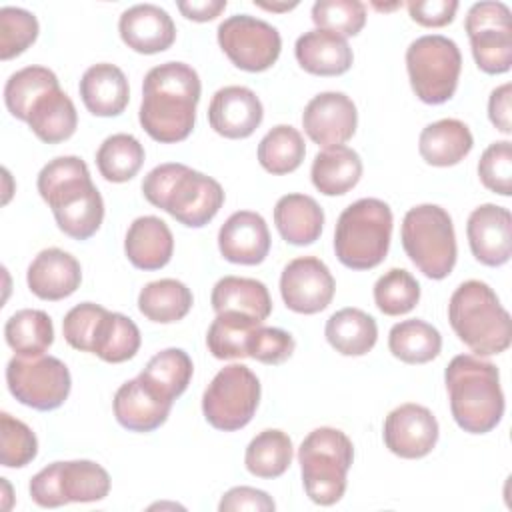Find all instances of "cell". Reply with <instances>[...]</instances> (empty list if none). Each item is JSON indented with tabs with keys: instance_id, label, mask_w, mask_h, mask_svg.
Masks as SVG:
<instances>
[{
	"instance_id": "obj_19",
	"label": "cell",
	"mask_w": 512,
	"mask_h": 512,
	"mask_svg": "<svg viewBox=\"0 0 512 512\" xmlns=\"http://www.w3.org/2000/svg\"><path fill=\"white\" fill-rule=\"evenodd\" d=\"M264 118V108L254 90L246 86L220 88L208 106L210 128L230 140L248 138Z\"/></svg>"
},
{
	"instance_id": "obj_30",
	"label": "cell",
	"mask_w": 512,
	"mask_h": 512,
	"mask_svg": "<svg viewBox=\"0 0 512 512\" xmlns=\"http://www.w3.org/2000/svg\"><path fill=\"white\" fill-rule=\"evenodd\" d=\"M210 302L216 314L240 312L264 322L272 312V298L264 282L244 276L220 278L210 294Z\"/></svg>"
},
{
	"instance_id": "obj_35",
	"label": "cell",
	"mask_w": 512,
	"mask_h": 512,
	"mask_svg": "<svg viewBox=\"0 0 512 512\" xmlns=\"http://www.w3.org/2000/svg\"><path fill=\"white\" fill-rule=\"evenodd\" d=\"M140 348V330L132 318L106 310L92 338V354L110 364H120L136 356Z\"/></svg>"
},
{
	"instance_id": "obj_33",
	"label": "cell",
	"mask_w": 512,
	"mask_h": 512,
	"mask_svg": "<svg viewBox=\"0 0 512 512\" xmlns=\"http://www.w3.org/2000/svg\"><path fill=\"white\" fill-rule=\"evenodd\" d=\"M192 360L182 348H166L154 354L138 378L160 398L174 402L192 380Z\"/></svg>"
},
{
	"instance_id": "obj_28",
	"label": "cell",
	"mask_w": 512,
	"mask_h": 512,
	"mask_svg": "<svg viewBox=\"0 0 512 512\" xmlns=\"http://www.w3.org/2000/svg\"><path fill=\"white\" fill-rule=\"evenodd\" d=\"M274 224L288 244L308 246L322 234L324 212L308 194H286L274 206Z\"/></svg>"
},
{
	"instance_id": "obj_47",
	"label": "cell",
	"mask_w": 512,
	"mask_h": 512,
	"mask_svg": "<svg viewBox=\"0 0 512 512\" xmlns=\"http://www.w3.org/2000/svg\"><path fill=\"white\" fill-rule=\"evenodd\" d=\"M478 176L482 184L500 194H512V142L498 140L492 142L478 160Z\"/></svg>"
},
{
	"instance_id": "obj_21",
	"label": "cell",
	"mask_w": 512,
	"mask_h": 512,
	"mask_svg": "<svg viewBox=\"0 0 512 512\" xmlns=\"http://www.w3.org/2000/svg\"><path fill=\"white\" fill-rule=\"evenodd\" d=\"M118 32L122 42L140 54H158L176 40L170 14L156 4H134L120 14Z\"/></svg>"
},
{
	"instance_id": "obj_45",
	"label": "cell",
	"mask_w": 512,
	"mask_h": 512,
	"mask_svg": "<svg viewBox=\"0 0 512 512\" xmlns=\"http://www.w3.org/2000/svg\"><path fill=\"white\" fill-rule=\"evenodd\" d=\"M38 20L32 12L18 6L0 8V58L20 56L38 38Z\"/></svg>"
},
{
	"instance_id": "obj_41",
	"label": "cell",
	"mask_w": 512,
	"mask_h": 512,
	"mask_svg": "<svg viewBox=\"0 0 512 512\" xmlns=\"http://www.w3.org/2000/svg\"><path fill=\"white\" fill-rule=\"evenodd\" d=\"M144 164V146L138 142L136 136L118 132L108 136L98 152H96V166L98 172L108 182H128L138 174Z\"/></svg>"
},
{
	"instance_id": "obj_11",
	"label": "cell",
	"mask_w": 512,
	"mask_h": 512,
	"mask_svg": "<svg viewBox=\"0 0 512 512\" xmlns=\"http://www.w3.org/2000/svg\"><path fill=\"white\" fill-rule=\"evenodd\" d=\"M260 402V380L244 364L224 366L202 396L206 422L222 432L244 428L256 414Z\"/></svg>"
},
{
	"instance_id": "obj_25",
	"label": "cell",
	"mask_w": 512,
	"mask_h": 512,
	"mask_svg": "<svg viewBox=\"0 0 512 512\" xmlns=\"http://www.w3.org/2000/svg\"><path fill=\"white\" fill-rule=\"evenodd\" d=\"M298 64L314 76H340L350 70L354 54L344 36L314 28L304 32L294 46Z\"/></svg>"
},
{
	"instance_id": "obj_16",
	"label": "cell",
	"mask_w": 512,
	"mask_h": 512,
	"mask_svg": "<svg viewBox=\"0 0 512 512\" xmlns=\"http://www.w3.org/2000/svg\"><path fill=\"white\" fill-rule=\"evenodd\" d=\"M382 436L392 454L406 460L424 458L438 442V420L426 406L406 402L386 416Z\"/></svg>"
},
{
	"instance_id": "obj_15",
	"label": "cell",
	"mask_w": 512,
	"mask_h": 512,
	"mask_svg": "<svg viewBox=\"0 0 512 512\" xmlns=\"http://www.w3.org/2000/svg\"><path fill=\"white\" fill-rule=\"evenodd\" d=\"M336 282L328 266L316 256L290 260L280 276V294L292 312H322L334 298Z\"/></svg>"
},
{
	"instance_id": "obj_31",
	"label": "cell",
	"mask_w": 512,
	"mask_h": 512,
	"mask_svg": "<svg viewBox=\"0 0 512 512\" xmlns=\"http://www.w3.org/2000/svg\"><path fill=\"white\" fill-rule=\"evenodd\" d=\"M324 336L342 356H364L378 340V324L360 308H342L326 320Z\"/></svg>"
},
{
	"instance_id": "obj_44",
	"label": "cell",
	"mask_w": 512,
	"mask_h": 512,
	"mask_svg": "<svg viewBox=\"0 0 512 512\" xmlns=\"http://www.w3.org/2000/svg\"><path fill=\"white\" fill-rule=\"evenodd\" d=\"M312 22L338 36H356L366 24V6L360 0H318L312 6Z\"/></svg>"
},
{
	"instance_id": "obj_24",
	"label": "cell",
	"mask_w": 512,
	"mask_h": 512,
	"mask_svg": "<svg viewBox=\"0 0 512 512\" xmlns=\"http://www.w3.org/2000/svg\"><path fill=\"white\" fill-rule=\"evenodd\" d=\"M78 90L86 110L102 118L122 114L130 100L126 74L110 62L92 64L82 74Z\"/></svg>"
},
{
	"instance_id": "obj_23",
	"label": "cell",
	"mask_w": 512,
	"mask_h": 512,
	"mask_svg": "<svg viewBox=\"0 0 512 512\" xmlns=\"http://www.w3.org/2000/svg\"><path fill=\"white\" fill-rule=\"evenodd\" d=\"M174 402L156 396L138 376L126 380L114 394V416L120 426L132 432H152L160 428Z\"/></svg>"
},
{
	"instance_id": "obj_20",
	"label": "cell",
	"mask_w": 512,
	"mask_h": 512,
	"mask_svg": "<svg viewBox=\"0 0 512 512\" xmlns=\"http://www.w3.org/2000/svg\"><path fill=\"white\" fill-rule=\"evenodd\" d=\"M218 248L232 264L254 266L270 252V232L266 220L252 210H238L218 230Z\"/></svg>"
},
{
	"instance_id": "obj_36",
	"label": "cell",
	"mask_w": 512,
	"mask_h": 512,
	"mask_svg": "<svg viewBox=\"0 0 512 512\" xmlns=\"http://www.w3.org/2000/svg\"><path fill=\"white\" fill-rule=\"evenodd\" d=\"M388 348L394 358L406 364H426L440 354L442 336L432 324L410 318L390 328Z\"/></svg>"
},
{
	"instance_id": "obj_53",
	"label": "cell",
	"mask_w": 512,
	"mask_h": 512,
	"mask_svg": "<svg viewBox=\"0 0 512 512\" xmlns=\"http://www.w3.org/2000/svg\"><path fill=\"white\" fill-rule=\"evenodd\" d=\"M176 6L184 18L194 22H208L224 12L226 0H180Z\"/></svg>"
},
{
	"instance_id": "obj_39",
	"label": "cell",
	"mask_w": 512,
	"mask_h": 512,
	"mask_svg": "<svg viewBox=\"0 0 512 512\" xmlns=\"http://www.w3.org/2000/svg\"><path fill=\"white\" fill-rule=\"evenodd\" d=\"M60 88L58 76L46 66H26L10 74L4 86V102L8 112L18 120H28L30 110L46 92Z\"/></svg>"
},
{
	"instance_id": "obj_13",
	"label": "cell",
	"mask_w": 512,
	"mask_h": 512,
	"mask_svg": "<svg viewBox=\"0 0 512 512\" xmlns=\"http://www.w3.org/2000/svg\"><path fill=\"white\" fill-rule=\"evenodd\" d=\"M464 30L476 66L486 74H504L512 64L510 8L504 2H476L470 6Z\"/></svg>"
},
{
	"instance_id": "obj_48",
	"label": "cell",
	"mask_w": 512,
	"mask_h": 512,
	"mask_svg": "<svg viewBox=\"0 0 512 512\" xmlns=\"http://www.w3.org/2000/svg\"><path fill=\"white\" fill-rule=\"evenodd\" d=\"M296 348V342L290 332L282 328H270V326H258L250 338H248V356L262 362V364H282L286 362Z\"/></svg>"
},
{
	"instance_id": "obj_3",
	"label": "cell",
	"mask_w": 512,
	"mask_h": 512,
	"mask_svg": "<svg viewBox=\"0 0 512 512\" xmlns=\"http://www.w3.org/2000/svg\"><path fill=\"white\" fill-rule=\"evenodd\" d=\"M454 422L470 434L494 430L504 416L498 368L476 354H458L444 370Z\"/></svg>"
},
{
	"instance_id": "obj_43",
	"label": "cell",
	"mask_w": 512,
	"mask_h": 512,
	"mask_svg": "<svg viewBox=\"0 0 512 512\" xmlns=\"http://www.w3.org/2000/svg\"><path fill=\"white\" fill-rule=\"evenodd\" d=\"M420 300L418 280L404 268H390L374 284V302L386 316L408 314Z\"/></svg>"
},
{
	"instance_id": "obj_12",
	"label": "cell",
	"mask_w": 512,
	"mask_h": 512,
	"mask_svg": "<svg viewBox=\"0 0 512 512\" xmlns=\"http://www.w3.org/2000/svg\"><path fill=\"white\" fill-rule=\"evenodd\" d=\"M10 394L34 410L60 408L72 386L68 366L56 356H12L6 366Z\"/></svg>"
},
{
	"instance_id": "obj_49",
	"label": "cell",
	"mask_w": 512,
	"mask_h": 512,
	"mask_svg": "<svg viewBox=\"0 0 512 512\" xmlns=\"http://www.w3.org/2000/svg\"><path fill=\"white\" fill-rule=\"evenodd\" d=\"M104 312L106 308L94 302H82L70 308L62 320L64 340L80 352H90L96 326Z\"/></svg>"
},
{
	"instance_id": "obj_10",
	"label": "cell",
	"mask_w": 512,
	"mask_h": 512,
	"mask_svg": "<svg viewBox=\"0 0 512 512\" xmlns=\"http://www.w3.org/2000/svg\"><path fill=\"white\" fill-rule=\"evenodd\" d=\"M30 496L42 508L98 502L110 492V474L92 460L52 462L30 480Z\"/></svg>"
},
{
	"instance_id": "obj_40",
	"label": "cell",
	"mask_w": 512,
	"mask_h": 512,
	"mask_svg": "<svg viewBox=\"0 0 512 512\" xmlns=\"http://www.w3.org/2000/svg\"><path fill=\"white\" fill-rule=\"evenodd\" d=\"M306 154L302 134L290 124H278L264 134L258 144V162L270 174L294 172Z\"/></svg>"
},
{
	"instance_id": "obj_18",
	"label": "cell",
	"mask_w": 512,
	"mask_h": 512,
	"mask_svg": "<svg viewBox=\"0 0 512 512\" xmlns=\"http://www.w3.org/2000/svg\"><path fill=\"white\" fill-rule=\"evenodd\" d=\"M466 236L472 256L484 266H502L512 254V216L496 204H480L468 216Z\"/></svg>"
},
{
	"instance_id": "obj_4",
	"label": "cell",
	"mask_w": 512,
	"mask_h": 512,
	"mask_svg": "<svg viewBox=\"0 0 512 512\" xmlns=\"http://www.w3.org/2000/svg\"><path fill=\"white\" fill-rule=\"evenodd\" d=\"M144 198L188 228L206 226L224 204L218 180L180 162L152 168L142 180Z\"/></svg>"
},
{
	"instance_id": "obj_32",
	"label": "cell",
	"mask_w": 512,
	"mask_h": 512,
	"mask_svg": "<svg viewBox=\"0 0 512 512\" xmlns=\"http://www.w3.org/2000/svg\"><path fill=\"white\" fill-rule=\"evenodd\" d=\"M30 130L46 144L68 140L78 126V112L62 88H54L38 98L28 116Z\"/></svg>"
},
{
	"instance_id": "obj_6",
	"label": "cell",
	"mask_w": 512,
	"mask_h": 512,
	"mask_svg": "<svg viewBox=\"0 0 512 512\" xmlns=\"http://www.w3.org/2000/svg\"><path fill=\"white\" fill-rule=\"evenodd\" d=\"M392 210L380 198H360L346 206L334 230L336 258L352 270L376 268L388 254Z\"/></svg>"
},
{
	"instance_id": "obj_46",
	"label": "cell",
	"mask_w": 512,
	"mask_h": 512,
	"mask_svg": "<svg viewBox=\"0 0 512 512\" xmlns=\"http://www.w3.org/2000/svg\"><path fill=\"white\" fill-rule=\"evenodd\" d=\"M38 454L36 434L28 424L10 416L0 414V462L6 468H22L30 464Z\"/></svg>"
},
{
	"instance_id": "obj_5",
	"label": "cell",
	"mask_w": 512,
	"mask_h": 512,
	"mask_svg": "<svg viewBox=\"0 0 512 512\" xmlns=\"http://www.w3.org/2000/svg\"><path fill=\"white\" fill-rule=\"evenodd\" d=\"M448 320L456 336L476 356L500 354L512 342L510 314L482 280H466L452 292Z\"/></svg>"
},
{
	"instance_id": "obj_1",
	"label": "cell",
	"mask_w": 512,
	"mask_h": 512,
	"mask_svg": "<svg viewBox=\"0 0 512 512\" xmlns=\"http://www.w3.org/2000/svg\"><path fill=\"white\" fill-rule=\"evenodd\" d=\"M200 92L198 72L184 62H164L150 68L142 84L140 126L162 144L186 140L196 122Z\"/></svg>"
},
{
	"instance_id": "obj_22",
	"label": "cell",
	"mask_w": 512,
	"mask_h": 512,
	"mask_svg": "<svg viewBox=\"0 0 512 512\" xmlns=\"http://www.w3.org/2000/svg\"><path fill=\"white\" fill-rule=\"evenodd\" d=\"M26 282L34 296L56 302L78 290L82 282V268L70 252L46 248L30 262Z\"/></svg>"
},
{
	"instance_id": "obj_26",
	"label": "cell",
	"mask_w": 512,
	"mask_h": 512,
	"mask_svg": "<svg viewBox=\"0 0 512 512\" xmlns=\"http://www.w3.org/2000/svg\"><path fill=\"white\" fill-rule=\"evenodd\" d=\"M124 252L132 266L140 270L164 268L174 252V236L158 216L136 218L124 238Z\"/></svg>"
},
{
	"instance_id": "obj_37",
	"label": "cell",
	"mask_w": 512,
	"mask_h": 512,
	"mask_svg": "<svg viewBox=\"0 0 512 512\" xmlns=\"http://www.w3.org/2000/svg\"><path fill=\"white\" fill-rule=\"evenodd\" d=\"M4 338L16 356H40L54 342V326L44 310L24 308L6 320Z\"/></svg>"
},
{
	"instance_id": "obj_9",
	"label": "cell",
	"mask_w": 512,
	"mask_h": 512,
	"mask_svg": "<svg viewBox=\"0 0 512 512\" xmlns=\"http://www.w3.org/2000/svg\"><path fill=\"white\" fill-rule=\"evenodd\" d=\"M406 70L414 94L424 104H444L458 88L460 48L442 34L420 36L406 48Z\"/></svg>"
},
{
	"instance_id": "obj_42",
	"label": "cell",
	"mask_w": 512,
	"mask_h": 512,
	"mask_svg": "<svg viewBox=\"0 0 512 512\" xmlns=\"http://www.w3.org/2000/svg\"><path fill=\"white\" fill-rule=\"evenodd\" d=\"M260 324L256 318L240 312H220L206 334L208 350L218 360L248 358V338Z\"/></svg>"
},
{
	"instance_id": "obj_52",
	"label": "cell",
	"mask_w": 512,
	"mask_h": 512,
	"mask_svg": "<svg viewBox=\"0 0 512 512\" xmlns=\"http://www.w3.org/2000/svg\"><path fill=\"white\" fill-rule=\"evenodd\" d=\"M510 96H512V84L506 82L490 92L488 98V118L490 122L502 132L510 134L512 124H510Z\"/></svg>"
},
{
	"instance_id": "obj_14",
	"label": "cell",
	"mask_w": 512,
	"mask_h": 512,
	"mask_svg": "<svg viewBox=\"0 0 512 512\" xmlns=\"http://www.w3.org/2000/svg\"><path fill=\"white\" fill-rule=\"evenodd\" d=\"M218 44L230 62L246 72H264L280 56L282 38L280 32L250 14H234L220 22Z\"/></svg>"
},
{
	"instance_id": "obj_27",
	"label": "cell",
	"mask_w": 512,
	"mask_h": 512,
	"mask_svg": "<svg viewBox=\"0 0 512 512\" xmlns=\"http://www.w3.org/2000/svg\"><path fill=\"white\" fill-rule=\"evenodd\" d=\"M474 146L470 128L458 118H442L428 124L418 138V152L430 166H454L462 162Z\"/></svg>"
},
{
	"instance_id": "obj_17",
	"label": "cell",
	"mask_w": 512,
	"mask_h": 512,
	"mask_svg": "<svg viewBox=\"0 0 512 512\" xmlns=\"http://www.w3.org/2000/svg\"><path fill=\"white\" fill-rule=\"evenodd\" d=\"M302 126L314 144L340 146L356 132V104L344 92H320L304 106Z\"/></svg>"
},
{
	"instance_id": "obj_2",
	"label": "cell",
	"mask_w": 512,
	"mask_h": 512,
	"mask_svg": "<svg viewBox=\"0 0 512 512\" xmlns=\"http://www.w3.org/2000/svg\"><path fill=\"white\" fill-rule=\"evenodd\" d=\"M36 186L66 236L88 240L96 234L104 220V200L82 158L58 156L50 160L38 172Z\"/></svg>"
},
{
	"instance_id": "obj_38",
	"label": "cell",
	"mask_w": 512,
	"mask_h": 512,
	"mask_svg": "<svg viewBox=\"0 0 512 512\" xmlns=\"http://www.w3.org/2000/svg\"><path fill=\"white\" fill-rule=\"evenodd\" d=\"M294 446L286 432L268 428L256 434L244 452L246 470L258 478H278L292 464Z\"/></svg>"
},
{
	"instance_id": "obj_34",
	"label": "cell",
	"mask_w": 512,
	"mask_h": 512,
	"mask_svg": "<svg viewBox=\"0 0 512 512\" xmlns=\"http://www.w3.org/2000/svg\"><path fill=\"white\" fill-rule=\"evenodd\" d=\"M190 288L176 278L148 282L138 294V310L152 322L172 324L182 320L192 308Z\"/></svg>"
},
{
	"instance_id": "obj_50",
	"label": "cell",
	"mask_w": 512,
	"mask_h": 512,
	"mask_svg": "<svg viewBox=\"0 0 512 512\" xmlns=\"http://www.w3.org/2000/svg\"><path fill=\"white\" fill-rule=\"evenodd\" d=\"M406 6L410 18L426 28H440L450 24L458 10L456 0H412Z\"/></svg>"
},
{
	"instance_id": "obj_7",
	"label": "cell",
	"mask_w": 512,
	"mask_h": 512,
	"mask_svg": "<svg viewBox=\"0 0 512 512\" xmlns=\"http://www.w3.org/2000/svg\"><path fill=\"white\" fill-rule=\"evenodd\" d=\"M354 460L352 440L338 428H314L298 448L302 484L320 506L336 504L346 492V474Z\"/></svg>"
},
{
	"instance_id": "obj_54",
	"label": "cell",
	"mask_w": 512,
	"mask_h": 512,
	"mask_svg": "<svg viewBox=\"0 0 512 512\" xmlns=\"http://www.w3.org/2000/svg\"><path fill=\"white\" fill-rule=\"evenodd\" d=\"M256 6L264 8V10H272V12H286V10H292L298 6V2H282V4H268V2H260V0H254Z\"/></svg>"
},
{
	"instance_id": "obj_51",
	"label": "cell",
	"mask_w": 512,
	"mask_h": 512,
	"mask_svg": "<svg viewBox=\"0 0 512 512\" xmlns=\"http://www.w3.org/2000/svg\"><path fill=\"white\" fill-rule=\"evenodd\" d=\"M276 508L274 500L258 488L252 486H234L230 488L218 504L220 512H234V510H254V512H272Z\"/></svg>"
},
{
	"instance_id": "obj_29",
	"label": "cell",
	"mask_w": 512,
	"mask_h": 512,
	"mask_svg": "<svg viewBox=\"0 0 512 512\" xmlns=\"http://www.w3.org/2000/svg\"><path fill=\"white\" fill-rule=\"evenodd\" d=\"M310 178L324 196H342L362 178V160L356 150L340 144L324 148L314 156Z\"/></svg>"
},
{
	"instance_id": "obj_8",
	"label": "cell",
	"mask_w": 512,
	"mask_h": 512,
	"mask_svg": "<svg viewBox=\"0 0 512 512\" xmlns=\"http://www.w3.org/2000/svg\"><path fill=\"white\" fill-rule=\"evenodd\" d=\"M402 246L412 264L428 278H446L456 264L458 248L450 214L438 204H418L404 214Z\"/></svg>"
}]
</instances>
